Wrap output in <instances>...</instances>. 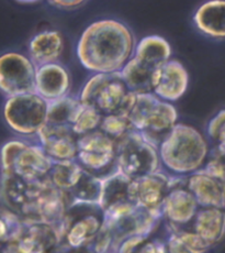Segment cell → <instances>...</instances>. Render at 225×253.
<instances>
[{"mask_svg":"<svg viewBox=\"0 0 225 253\" xmlns=\"http://www.w3.org/2000/svg\"><path fill=\"white\" fill-rule=\"evenodd\" d=\"M186 185L200 208L225 209V191L218 179L203 169L186 177Z\"/></svg>","mask_w":225,"mask_h":253,"instance_id":"ac0fdd59","label":"cell"},{"mask_svg":"<svg viewBox=\"0 0 225 253\" xmlns=\"http://www.w3.org/2000/svg\"><path fill=\"white\" fill-rule=\"evenodd\" d=\"M99 130L118 144L133 131V126H132L129 116L109 115L104 116Z\"/></svg>","mask_w":225,"mask_h":253,"instance_id":"83f0119b","label":"cell"},{"mask_svg":"<svg viewBox=\"0 0 225 253\" xmlns=\"http://www.w3.org/2000/svg\"><path fill=\"white\" fill-rule=\"evenodd\" d=\"M155 71L142 64L133 56L120 72L122 80L135 95L153 92V75Z\"/></svg>","mask_w":225,"mask_h":253,"instance_id":"603a6c76","label":"cell"},{"mask_svg":"<svg viewBox=\"0 0 225 253\" xmlns=\"http://www.w3.org/2000/svg\"><path fill=\"white\" fill-rule=\"evenodd\" d=\"M199 205L192 193L186 185V177L173 179L172 188L161 207V216L173 230L185 229L191 226L199 211Z\"/></svg>","mask_w":225,"mask_h":253,"instance_id":"8fae6325","label":"cell"},{"mask_svg":"<svg viewBox=\"0 0 225 253\" xmlns=\"http://www.w3.org/2000/svg\"><path fill=\"white\" fill-rule=\"evenodd\" d=\"M6 253H8V252H6Z\"/></svg>","mask_w":225,"mask_h":253,"instance_id":"e575fe53","label":"cell"},{"mask_svg":"<svg viewBox=\"0 0 225 253\" xmlns=\"http://www.w3.org/2000/svg\"><path fill=\"white\" fill-rule=\"evenodd\" d=\"M102 181L104 178L97 177L85 171L79 183L71 193H68V195L72 198L73 205L74 204L99 205L102 194Z\"/></svg>","mask_w":225,"mask_h":253,"instance_id":"4316f807","label":"cell"},{"mask_svg":"<svg viewBox=\"0 0 225 253\" xmlns=\"http://www.w3.org/2000/svg\"><path fill=\"white\" fill-rule=\"evenodd\" d=\"M53 163L38 143L10 140L2 147V174L13 175L27 182H41L48 178Z\"/></svg>","mask_w":225,"mask_h":253,"instance_id":"277c9868","label":"cell"},{"mask_svg":"<svg viewBox=\"0 0 225 253\" xmlns=\"http://www.w3.org/2000/svg\"><path fill=\"white\" fill-rule=\"evenodd\" d=\"M188 85V72L177 60L168 61L153 75V94L172 104L186 94Z\"/></svg>","mask_w":225,"mask_h":253,"instance_id":"9a60e30c","label":"cell"},{"mask_svg":"<svg viewBox=\"0 0 225 253\" xmlns=\"http://www.w3.org/2000/svg\"><path fill=\"white\" fill-rule=\"evenodd\" d=\"M172 184L173 179L164 173L156 172L145 175L133 179L132 195L136 205L161 216V207L172 188Z\"/></svg>","mask_w":225,"mask_h":253,"instance_id":"4fadbf2b","label":"cell"},{"mask_svg":"<svg viewBox=\"0 0 225 253\" xmlns=\"http://www.w3.org/2000/svg\"><path fill=\"white\" fill-rule=\"evenodd\" d=\"M37 65L29 56L7 52L0 57V89L10 97L36 92Z\"/></svg>","mask_w":225,"mask_h":253,"instance_id":"30bf717a","label":"cell"},{"mask_svg":"<svg viewBox=\"0 0 225 253\" xmlns=\"http://www.w3.org/2000/svg\"><path fill=\"white\" fill-rule=\"evenodd\" d=\"M23 219L8 208H2L1 211V241L7 245L16 242L23 231Z\"/></svg>","mask_w":225,"mask_h":253,"instance_id":"4dcf8cb0","label":"cell"},{"mask_svg":"<svg viewBox=\"0 0 225 253\" xmlns=\"http://www.w3.org/2000/svg\"><path fill=\"white\" fill-rule=\"evenodd\" d=\"M194 26L209 38L225 39V0H212L200 6L193 16Z\"/></svg>","mask_w":225,"mask_h":253,"instance_id":"44dd1931","label":"cell"},{"mask_svg":"<svg viewBox=\"0 0 225 253\" xmlns=\"http://www.w3.org/2000/svg\"><path fill=\"white\" fill-rule=\"evenodd\" d=\"M37 139L54 162L72 161L77 158L78 137L72 128L46 124Z\"/></svg>","mask_w":225,"mask_h":253,"instance_id":"2e32d148","label":"cell"},{"mask_svg":"<svg viewBox=\"0 0 225 253\" xmlns=\"http://www.w3.org/2000/svg\"><path fill=\"white\" fill-rule=\"evenodd\" d=\"M158 145L133 130L116 144V171L131 179L159 172Z\"/></svg>","mask_w":225,"mask_h":253,"instance_id":"8992f818","label":"cell"},{"mask_svg":"<svg viewBox=\"0 0 225 253\" xmlns=\"http://www.w3.org/2000/svg\"><path fill=\"white\" fill-rule=\"evenodd\" d=\"M82 106L79 97L71 95L48 103L47 125L73 128Z\"/></svg>","mask_w":225,"mask_h":253,"instance_id":"cb8c5ba5","label":"cell"},{"mask_svg":"<svg viewBox=\"0 0 225 253\" xmlns=\"http://www.w3.org/2000/svg\"><path fill=\"white\" fill-rule=\"evenodd\" d=\"M61 243L62 237L54 226L45 222H26L21 236L8 245L7 252L52 253Z\"/></svg>","mask_w":225,"mask_h":253,"instance_id":"7c38bea8","label":"cell"},{"mask_svg":"<svg viewBox=\"0 0 225 253\" xmlns=\"http://www.w3.org/2000/svg\"><path fill=\"white\" fill-rule=\"evenodd\" d=\"M76 161L97 177L106 178L116 172V143L97 130L78 138Z\"/></svg>","mask_w":225,"mask_h":253,"instance_id":"9c48e42d","label":"cell"},{"mask_svg":"<svg viewBox=\"0 0 225 253\" xmlns=\"http://www.w3.org/2000/svg\"><path fill=\"white\" fill-rule=\"evenodd\" d=\"M197 233L190 228L173 230L172 235L166 241V253H204L209 249Z\"/></svg>","mask_w":225,"mask_h":253,"instance_id":"484cf974","label":"cell"},{"mask_svg":"<svg viewBox=\"0 0 225 253\" xmlns=\"http://www.w3.org/2000/svg\"><path fill=\"white\" fill-rule=\"evenodd\" d=\"M104 223V211L99 205L74 204L58 229L62 243L70 249L81 250L100 232Z\"/></svg>","mask_w":225,"mask_h":253,"instance_id":"ba28073f","label":"cell"},{"mask_svg":"<svg viewBox=\"0 0 225 253\" xmlns=\"http://www.w3.org/2000/svg\"><path fill=\"white\" fill-rule=\"evenodd\" d=\"M84 173L85 169L76 160L54 162L48 178L54 186L68 194L79 183Z\"/></svg>","mask_w":225,"mask_h":253,"instance_id":"d4e9b609","label":"cell"},{"mask_svg":"<svg viewBox=\"0 0 225 253\" xmlns=\"http://www.w3.org/2000/svg\"><path fill=\"white\" fill-rule=\"evenodd\" d=\"M133 56L142 64L156 71L172 60V47L163 37L148 36L136 43Z\"/></svg>","mask_w":225,"mask_h":253,"instance_id":"7402d4cb","label":"cell"},{"mask_svg":"<svg viewBox=\"0 0 225 253\" xmlns=\"http://www.w3.org/2000/svg\"><path fill=\"white\" fill-rule=\"evenodd\" d=\"M132 182L133 179L119 171L104 178L99 205L105 217L119 215L138 206L132 195Z\"/></svg>","mask_w":225,"mask_h":253,"instance_id":"5bb4252c","label":"cell"},{"mask_svg":"<svg viewBox=\"0 0 225 253\" xmlns=\"http://www.w3.org/2000/svg\"><path fill=\"white\" fill-rule=\"evenodd\" d=\"M116 253H166L165 246L153 241L149 236H134L122 241Z\"/></svg>","mask_w":225,"mask_h":253,"instance_id":"f546056e","label":"cell"},{"mask_svg":"<svg viewBox=\"0 0 225 253\" xmlns=\"http://www.w3.org/2000/svg\"><path fill=\"white\" fill-rule=\"evenodd\" d=\"M133 33L123 22L102 19L88 26L78 40L80 64L94 74L120 73L134 55Z\"/></svg>","mask_w":225,"mask_h":253,"instance_id":"6da1fadb","label":"cell"},{"mask_svg":"<svg viewBox=\"0 0 225 253\" xmlns=\"http://www.w3.org/2000/svg\"><path fill=\"white\" fill-rule=\"evenodd\" d=\"M189 228L209 247L217 245L225 237V209L199 208Z\"/></svg>","mask_w":225,"mask_h":253,"instance_id":"ffe728a7","label":"cell"},{"mask_svg":"<svg viewBox=\"0 0 225 253\" xmlns=\"http://www.w3.org/2000/svg\"><path fill=\"white\" fill-rule=\"evenodd\" d=\"M102 118L104 116L94 107L84 105L72 129L78 138L82 137V135L99 130Z\"/></svg>","mask_w":225,"mask_h":253,"instance_id":"f1b7e54d","label":"cell"},{"mask_svg":"<svg viewBox=\"0 0 225 253\" xmlns=\"http://www.w3.org/2000/svg\"><path fill=\"white\" fill-rule=\"evenodd\" d=\"M160 163L178 176H189L201 171L210 150L207 140L193 126L177 124L158 145Z\"/></svg>","mask_w":225,"mask_h":253,"instance_id":"7a4b0ae2","label":"cell"},{"mask_svg":"<svg viewBox=\"0 0 225 253\" xmlns=\"http://www.w3.org/2000/svg\"><path fill=\"white\" fill-rule=\"evenodd\" d=\"M129 119L133 130L159 145L161 140L178 124V113L172 103L150 92L138 95Z\"/></svg>","mask_w":225,"mask_h":253,"instance_id":"5b68a950","label":"cell"},{"mask_svg":"<svg viewBox=\"0 0 225 253\" xmlns=\"http://www.w3.org/2000/svg\"><path fill=\"white\" fill-rule=\"evenodd\" d=\"M78 97L82 105L94 107L102 116H129L138 95L126 87L120 73H113L92 75Z\"/></svg>","mask_w":225,"mask_h":253,"instance_id":"3957f363","label":"cell"},{"mask_svg":"<svg viewBox=\"0 0 225 253\" xmlns=\"http://www.w3.org/2000/svg\"><path fill=\"white\" fill-rule=\"evenodd\" d=\"M64 51V38L55 30H45L34 36L29 43V57L37 65L58 63Z\"/></svg>","mask_w":225,"mask_h":253,"instance_id":"d6986e66","label":"cell"},{"mask_svg":"<svg viewBox=\"0 0 225 253\" xmlns=\"http://www.w3.org/2000/svg\"><path fill=\"white\" fill-rule=\"evenodd\" d=\"M207 132L209 138L213 141L214 147L225 150V109L220 110L209 121Z\"/></svg>","mask_w":225,"mask_h":253,"instance_id":"d6a6232c","label":"cell"},{"mask_svg":"<svg viewBox=\"0 0 225 253\" xmlns=\"http://www.w3.org/2000/svg\"><path fill=\"white\" fill-rule=\"evenodd\" d=\"M48 103L37 92L7 98L3 105L4 123L22 137H36L47 124Z\"/></svg>","mask_w":225,"mask_h":253,"instance_id":"52a82bcc","label":"cell"},{"mask_svg":"<svg viewBox=\"0 0 225 253\" xmlns=\"http://www.w3.org/2000/svg\"><path fill=\"white\" fill-rule=\"evenodd\" d=\"M71 75L61 63H53L37 69L36 92L47 101L58 100L70 95Z\"/></svg>","mask_w":225,"mask_h":253,"instance_id":"e0dca14e","label":"cell"},{"mask_svg":"<svg viewBox=\"0 0 225 253\" xmlns=\"http://www.w3.org/2000/svg\"><path fill=\"white\" fill-rule=\"evenodd\" d=\"M202 169L218 179L225 191V150L214 147L210 151L209 159Z\"/></svg>","mask_w":225,"mask_h":253,"instance_id":"1f68e13d","label":"cell"},{"mask_svg":"<svg viewBox=\"0 0 225 253\" xmlns=\"http://www.w3.org/2000/svg\"><path fill=\"white\" fill-rule=\"evenodd\" d=\"M48 4H51L54 8L63 9V10H74V9L84 6L85 1H80V0H53V1H48Z\"/></svg>","mask_w":225,"mask_h":253,"instance_id":"836d02e7","label":"cell"}]
</instances>
